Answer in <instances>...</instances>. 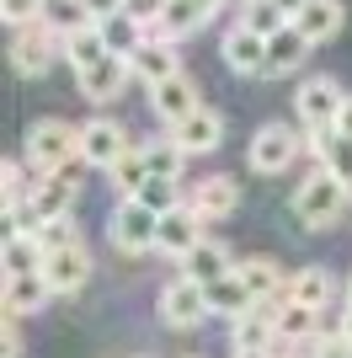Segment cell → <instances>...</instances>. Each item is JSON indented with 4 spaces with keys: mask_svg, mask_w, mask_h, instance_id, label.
I'll return each instance as SVG.
<instances>
[{
    "mask_svg": "<svg viewBox=\"0 0 352 358\" xmlns=\"http://www.w3.org/2000/svg\"><path fill=\"white\" fill-rule=\"evenodd\" d=\"M352 209V187L342 177H331L325 166H315L299 187H293V220L305 230H331L337 220H347Z\"/></svg>",
    "mask_w": 352,
    "mask_h": 358,
    "instance_id": "obj_1",
    "label": "cell"
},
{
    "mask_svg": "<svg viewBox=\"0 0 352 358\" xmlns=\"http://www.w3.org/2000/svg\"><path fill=\"white\" fill-rule=\"evenodd\" d=\"M22 161H27L38 177L75 166V161H80V129L64 123V118H38L27 129V139H22ZM80 166H86V161H80Z\"/></svg>",
    "mask_w": 352,
    "mask_h": 358,
    "instance_id": "obj_2",
    "label": "cell"
},
{
    "mask_svg": "<svg viewBox=\"0 0 352 358\" xmlns=\"http://www.w3.org/2000/svg\"><path fill=\"white\" fill-rule=\"evenodd\" d=\"M107 241L123 257H149L161 246V214L145 209L139 198H117L112 214H107Z\"/></svg>",
    "mask_w": 352,
    "mask_h": 358,
    "instance_id": "obj_3",
    "label": "cell"
},
{
    "mask_svg": "<svg viewBox=\"0 0 352 358\" xmlns=\"http://www.w3.org/2000/svg\"><path fill=\"white\" fill-rule=\"evenodd\" d=\"M299 155H305V139L293 134V123H262L246 145V161L256 177H283Z\"/></svg>",
    "mask_w": 352,
    "mask_h": 358,
    "instance_id": "obj_4",
    "label": "cell"
},
{
    "mask_svg": "<svg viewBox=\"0 0 352 358\" xmlns=\"http://www.w3.org/2000/svg\"><path fill=\"white\" fill-rule=\"evenodd\" d=\"M155 315H161V327H171V331H198L214 310H208L203 284H192V278L176 273L171 284H161V294H155Z\"/></svg>",
    "mask_w": 352,
    "mask_h": 358,
    "instance_id": "obj_5",
    "label": "cell"
},
{
    "mask_svg": "<svg viewBox=\"0 0 352 358\" xmlns=\"http://www.w3.org/2000/svg\"><path fill=\"white\" fill-rule=\"evenodd\" d=\"M342 102H347V91L337 86V75H309V80H299V91H293V113H299V123H305V134L337 129Z\"/></svg>",
    "mask_w": 352,
    "mask_h": 358,
    "instance_id": "obj_6",
    "label": "cell"
},
{
    "mask_svg": "<svg viewBox=\"0 0 352 358\" xmlns=\"http://www.w3.org/2000/svg\"><path fill=\"white\" fill-rule=\"evenodd\" d=\"M75 203H80V161L64 166V171L38 177V187H32V198H27V209H32V220H38V224L75 214Z\"/></svg>",
    "mask_w": 352,
    "mask_h": 358,
    "instance_id": "obj_7",
    "label": "cell"
},
{
    "mask_svg": "<svg viewBox=\"0 0 352 358\" xmlns=\"http://www.w3.org/2000/svg\"><path fill=\"white\" fill-rule=\"evenodd\" d=\"M54 59H64V32H54L48 22H32L11 38V70L16 75H43Z\"/></svg>",
    "mask_w": 352,
    "mask_h": 358,
    "instance_id": "obj_8",
    "label": "cell"
},
{
    "mask_svg": "<svg viewBox=\"0 0 352 358\" xmlns=\"http://www.w3.org/2000/svg\"><path fill=\"white\" fill-rule=\"evenodd\" d=\"M129 145L133 139H129V129H123L117 118H86L80 123V161L96 166V171H112Z\"/></svg>",
    "mask_w": 352,
    "mask_h": 358,
    "instance_id": "obj_9",
    "label": "cell"
},
{
    "mask_svg": "<svg viewBox=\"0 0 352 358\" xmlns=\"http://www.w3.org/2000/svg\"><path fill=\"white\" fill-rule=\"evenodd\" d=\"M149 107H155V118H161L166 129H176L182 118H192V113L203 107V91H198V80H192L187 70H176L171 80L149 86Z\"/></svg>",
    "mask_w": 352,
    "mask_h": 358,
    "instance_id": "obj_10",
    "label": "cell"
},
{
    "mask_svg": "<svg viewBox=\"0 0 352 358\" xmlns=\"http://www.w3.org/2000/svg\"><path fill=\"white\" fill-rule=\"evenodd\" d=\"M203 241H208V224L187 198H182L171 214H161V246H155L161 257H176V262H182V257H187L192 246H203Z\"/></svg>",
    "mask_w": 352,
    "mask_h": 358,
    "instance_id": "obj_11",
    "label": "cell"
},
{
    "mask_svg": "<svg viewBox=\"0 0 352 358\" xmlns=\"http://www.w3.org/2000/svg\"><path fill=\"white\" fill-rule=\"evenodd\" d=\"M91 278V252H86V241H75V246H59V252L43 257V284L59 294H80Z\"/></svg>",
    "mask_w": 352,
    "mask_h": 358,
    "instance_id": "obj_12",
    "label": "cell"
},
{
    "mask_svg": "<svg viewBox=\"0 0 352 358\" xmlns=\"http://www.w3.org/2000/svg\"><path fill=\"white\" fill-rule=\"evenodd\" d=\"M166 134H171L176 145L187 150V155H214V150L224 145V113H214V107H198L192 118H182L176 129H166Z\"/></svg>",
    "mask_w": 352,
    "mask_h": 358,
    "instance_id": "obj_13",
    "label": "cell"
},
{
    "mask_svg": "<svg viewBox=\"0 0 352 358\" xmlns=\"http://www.w3.org/2000/svg\"><path fill=\"white\" fill-rule=\"evenodd\" d=\"M219 59L230 64L235 75H267V38L235 22V27L224 32V43H219Z\"/></svg>",
    "mask_w": 352,
    "mask_h": 358,
    "instance_id": "obj_14",
    "label": "cell"
},
{
    "mask_svg": "<svg viewBox=\"0 0 352 358\" xmlns=\"http://www.w3.org/2000/svg\"><path fill=\"white\" fill-rule=\"evenodd\" d=\"M133 80V70H129V59L123 54H107L102 64H91V70H80L75 75V86H80V96L86 102H112V96H123V86Z\"/></svg>",
    "mask_w": 352,
    "mask_h": 358,
    "instance_id": "obj_15",
    "label": "cell"
},
{
    "mask_svg": "<svg viewBox=\"0 0 352 358\" xmlns=\"http://www.w3.org/2000/svg\"><path fill=\"white\" fill-rule=\"evenodd\" d=\"M187 203L203 214V224H219V220H230V214L240 209V182L235 177H203L187 193Z\"/></svg>",
    "mask_w": 352,
    "mask_h": 358,
    "instance_id": "obj_16",
    "label": "cell"
},
{
    "mask_svg": "<svg viewBox=\"0 0 352 358\" xmlns=\"http://www.w3.org/2000/svg\"><path fill=\"white\" fill-rule=\"evenodd\" d=\"M235 262L240 257L224 246V241H203V246H192L187 257H182V278H192V284H219V278H230L235 273Z\"/></svg>",
    "mask_w": 352,
    "mask_h": 358,
    "instance_id": "obj_17",
    "label": "cell"
},
{
    "mask_svg": "<svg viewBox=\"0 0 352 358\" xmlns=\"http://www.w3.org/2000/svg\"><path fill=\"white\" fill-rule=\"evenodd\" d=\"M342 22H347V11H342V0H305V11L293 16V27H299V38H305L309 48L331 43L342 32Z\"/></svg>",
    "mask_w": 352,
    "mask_h": 358,
    "instance_id": "obj_18",
    "label": "cell"
},
{
    "mask_svg": "<svg viewBox=\"0 0 352 358\" xmlns=\"http://www.w3.org/2000/svg\"><path fill=\"white\" fill-rule=\"evenodd\" d=\"M129 70H133V80H145V86H161V80H171V75L182 70V59H176V43L145 38V43L129 54Z\"/></svg>",
    "mask_w": 352,
    "mask_h": 358,
    "instance_id": "obj_19",
    "label": "cell"
},
{
    "mask_svg": "<svg viewBox=\"0 0 352 358\" xmlns=\"http://www.w3.org/2000/svg\"><path fill=\"white\" fill-rule=\"evenodd\" d=\"M235 278L251 289L256 305H262V299H283V294H288V273H283L272 257H240V262H235Z\"/></svg>",
    "mask_w": 352,
    "mask_h": 358,
    "instance_id": "obj_20",
    "label": "cell"
},
{
    "mask_svg": "<svg viewBox=\"0 0 352 358\" xmlns=\"http://www.w3.org/2000/svg\"><path fill=\"white\" fill-rule=\"evenodd\" d=\"M305 150L331 177H342L352 187V134H342V129H315V134H305Z\"/></svg>",
    "mask_w": 352,
    "mask_h": 358,
    "instance_id": "obj_21",
    "label": "cell"
},
{
    "mask_svg": "<svg viewBox=\"0 0 352 358\" xmlns=\"http://www.w3.org/2000/svg\"><path fill=\"white\" fill-rule=\"evenodd\" d=\"M288 299H293V305H309V310H325V305L337 299V273L321 268V262L288 273Z\"/></svg>",
    "mask_w": 352,
    "mask_h": 358,
    "instance_id": "obj_22",
    "label": "cell"
},
{
    "mask_svg": "<svg viewBox=\"0 0 352 358\" xmlns=\"http://www.w3.org/2000/svg\"><path fill=\"white\" fill-rule=\"evenodd\" d=\"M309 59V43L299 38V27H283V32H272L267 38V80H283V75H293L299 64Z\"/></svg>",
    "mask_w": 352,
    "mask_h": 358,
    "instance_id": "obj_23",
    "label": "cell"
},
{
    "mask_svg": "<svg viewBox=\"0 0 352 358\" xmlns=\"http://www.w3.org/2000/svg\"><path fill=\"white\" fill-rule=\"evenodd\" d=\"M6 315H16V321H22V315H38L48 305V299H54V289L43 284V273H22V278H6Z\"/></svg>",
    "mask_w": 352,
    "mask_h": 358,
    "instance_id": "obj_24",
    "label": "cell"
},
{
    "mask_svg": "<svg viewBox=\"0 0 352 358\" xmlns=\"http://www.w3.org/2000/svg\"><path fill=\"white\" fill-rule=\"evenodd\" d=\"M107 54H112V48H107V38H102V22H86V27L64 32V59H70L75 75L91 70V64H102Z\"/></svg>",
    "mask_w": 352,
    "mask_h": 358,
    "instance_id": "obj_25",
    "label": "cell"
},
{
    "mask_svg": "<svg viewBox=\"0 0 352 358\" xmlns=\"http://www.w3.org/2000/svg\"><path fill=\"white\" fill-rule=\"evenodd\" d=\"M315 337H321V310L283 299V310H278V343L283 348H305V343H315Z\"/></svg>",
    "mask_w": 352,
    "mask_h": 358,
    "instance_id": "obj_26",
    "label": "cell"
},
{
    "mask_svg": "<svg viewBox=\"0 0 352 358\" xmlns=\"http://www.w3.org/2000/svg\"><path fill=\"white\" fill-rule=\"evenodd\" d=\"M107 177H112V193H117V198H133V193H139V187L149 182V161H145V145L133 139V145L123 150V161H117L112 171H107Z\"/></svg>",
    "mask_w": 352,
    "mask_h": 358,
    "instance_id": "obj_27",
    "label": "cell"
},
{
    "mask_svg": "<svg viewBox=\"0 0 352 358\" xmlns=\"http://www.w3.org/2000/svg\"><path fill=\"white\" fill-rule=\"evenodd\" d=\"M32 187H38V171H32L22 155H11L6 171H0V209H22L32 198Z\"/></svg>",
    "mask_w": 352,
    "mask_h": 358,
    "instance_id": "obj_28",
    "label": "cell"
},
{
    "mask_svg": "<svg viewBox=\"0 0 352 358\" xmlns=\"http://www.w3.org/2000/svg\"><path fill=\"white\" fill-rule=\"evenodd\" d=\"M203 294H208V310H214V315H230V321H235V315H246L251 305H256V299H251V289L240 284L235 273H230V278H219V284H208Z\"/></svg>",
    "mask_w": 352,
    "mask_h": 358,
    "instance_id": "obj_29",
    "label": "cell"
},
{
    "mask_svg": "<svg viewBox=\"0 0 352 358\" xmlns=\"http://www.w3.org/2000/svg\"><path fill=\"white\" fill-rule=\"evenodd\" d=\"M139 145H145L149 177H171V182H182V166H187V150L176 145L171 134H166V139H139Z\"/></svg>",
    "mask_w": 352,
    "mask_h": 358,
    "instance_id": "obj_30",
    "label": "cell"
},
{
    "mask_svg": "<svg viewBox=\"0 0 352 358\" xmlns=\"http://www.w3.org/2000/svg\"><path fill=\"white\" fill-rule=\"evenodd\" d=\"M102 38H107V48H112V54H123V59H129L133 48L149 38V27H139L129 11H117V16H107V22H102Z\"/></svg>",
    "mask_w": 352,
    "mask_h": 358,
    "instance_id": "obj_31",
    "label": "cell"
},
{
    "mask_svg": "<svg viewBox=\"0 0 352 358\" xmlns=\"http://www.w3.org/2000/svg\"><path fill=\"white\" fill-rule=\"evenodd\" d=\"M22 273H43V246L32 236H6V278H22Z\"/></svg>",
    "mask_w": 352,
    "mask_h": 358,
    "instance_id": "obj_32",
    "label": "cell"
},
{
    "mask_svg": "<svg viewBox=\"0 0 352 358\" xmlns=\"http://www.w3.org/2000/svg\"><path fill=\"white\" fill-rule=\"evenodd\" d=\"M133 198H139L145 209H155V214H171L176 203H182V182H171V177H149Z\"/></svg>",
    "mask_w": 352,
    "mask_h": 358,
    "instance_id": "obj_33",
    "label": "cell"
},
{
    "mask_svg": "<svg viewBox=\"0 0 352 358\" xmlns=\"http://www.w3.org/2000/svg\"><path fill=\"white\" fill-rule=\"evenodd\" d=\"M240 27H251V32H262V38H272V32L288 27V16H283L272 0H246V16H240Z\"/></svg>",
    "mask_w": 352,
    "mask_h": 358,
    "instance_id": "obj_34",
    "label": "cell"
},
{
    "mask_svg": "<svg viewBox=\"0 0 352 358\" xmlns=\"http://www.w3.org/2000/svg\"><path fill=\"white\" fill-rule=\"evenodd\" d=\"M32 241H38V246H43V257L48 252H59V246H75V214H64V220H48V224H38V230H32Z\"/></svg>",
    "mask_w": 352,
    "mask_h": 358,
    "instance_id": "obj_35",
    "label": "cell"
},
{
    "mask_svg": "<svg viewBox=\"0 0 352 358\" xmlns=\"http://www.w3.org/2000/svg\"><path fill=\"white\" fill-rule=\"evenodd\" d=\"M43 11H48V0H0V16H6V27H11V32L43 22Z\"/></svg>",
    "mask_w": 352,
    "mask_h": 358,
    "instance_id": "obj_36",
    "label": "cell"
},
{
    "mask_svg": "<svg viewBox=\"0 0 352 358\" xmlns=\"http://www.w3.org/2000/svg\"><path fill=\"white\" fill-rule=\"evenodd\" d=\"M299 358H352V343L342 337V331H321L315 343L299 348Z\"/></svg>",
    "mask_w": 352,
    "mask_h": 358,
    "instance_id": "obj_37",
    "label": "cell"
},
{
    "mask_svg": "<svg viewBox=\"0 0 352 358\" xmlns=\"http://www.w3.org/2000/svg\"><path fill=\"white\" fill-rule=\"evenodd\" d=\"M166 6H171V0H123V11H129L139 27H155V22L166 16Z\"/></svg>",
    "mask_w": 352,
    "mask_h": 358,
    "instance_id": "obj_38",
    "label": "cell"
},
{
    "mask_svg": "<svg viewBox=\"0 0 352 358\" xmlns=\"http://www.w3.org/2000/svg\"><path fill=\"white\" fill-rule=\"evenodd\" d=\"M80 6L91 11V22H107V16H117V11H123V0H80Z\"/></svg>",
    "mask_w": 352,
    "mask_h": 358,
    "instance_id": "obj_39",
    "label": "cell"
},
{
    "mask_svg": "<svg viewBox=\"0 0 352 358\" xmlns=\"http://www.w3.org/2000/svg\"><path fill=\"white\" fill-rule=\"evenodd\" d=\"M342 134H352V91H347V102H342V118H337Z\"/></svg>",
    "mask_w": 352,
    "mask_h": 358,
    "instance_id": "obj_40",
    "label": "cell"
},
{
    "mask_svg": "<svg viewBox=\"0 0 352 358\" xmlns=\"http://www.w3.org/2000/svg\"><path fill=\"white\" fill-rule=\"evenodd\" d=\"M272 6H278V11L288 16V22H293V16H299V11H305V0H272Z\"/></svg>",
    "mask_w": 352,
    "mask_h": 358,
    "instance_id": "obj_41",
    "label": "cell"
},
{
    "mask_svg": "<svg viewBox=\"0 0 352 358\" xmlns=\"http://www.w3.org/2000/svg\"><path fill=\"white\" fill-rule=\"evenodd\" d=\"M337 331H342V337L352 343V305H342V321H337Z\"/></svg>",
    "mask_w": 352,
    "mask_h": 358,
    "instance_id": "obj_42",
    "label": "cell"
},
{
    "mask_svg": "<svg viewBox=\"0 0 352 358\" xmlns=\"http://www.w3.org/2000/svg\"><path fill=\"white\" fill-rule=\"evenodd\" d=\"M198 6H203V11L214 16V11H219V6H224V0H198Z\"/></svg>",
    "mask_w": 352,
    "mask_h": 358,
    "instance_id": "obj_43",
    "label": "cell"
},
{
    "mask_svg": "<svg viewBox=\"0 0 352 358\" xmlns=\"http://www.w3.org/2000/svg\"><path fill=\"white\" fill-rule=\"evenodd\" d=\"M342 305H352V273H347V289H342Z\"/></svg>",
    "mask_w": 352,
    "mask_h": 358,
    "instance_id": "obj_44",
    "label": "cell"
},
{
    "mask_svg": "<svg viewBox=\"0 0 352 358\" xmlns=\"http://www.w3.org/2000/svg\"><path fill=\"white\" fill-rule=\"evenodd\" d=\"M235 358H278V353H235Z\"/></svg>",
    "mask_w": 352,
    "mask_h": 358,
    "instance_id": "obj_45",
    "label": "cell"
},
{
    "mask_svg": "<svg viewBox=\"0 0 352 358\" xmlns=\"http://www.w3.org/2000/svg\"><path fill=\"white\" fill-rule=\"evenodd\" d=\"M139 358H145V353H139Z\"/></svg>",
    "mask_w": 352,
    "mask_h": 358,
    "instance_id": "obj_46",
    "label": "cell"
},
{
    "mask_svg": "<svg viewBox=\"0 0 352 358\" xmlns=\"http://www.w3.org/2000/svg\"><path fill=\"white\" fill-rule=\"evenodd\" d=\"M288 358H293V353H288Z\"/></svg>",
    "mask_w": 352,
    "mask_h": 358,
    "instance_id": "obj_47",
    "label": "cell"
}]
</instances>
